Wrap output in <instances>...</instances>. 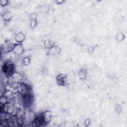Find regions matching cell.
I'll return each mask as SVG.
<instances>
[{
  "instance_id": "obj_1",
  "label": "cell",
  "mask_w": 127,
  "mask_h": 127,
  "mask_svg": "<svg viewBox=\"0 0 127 127\" xmlns=\"http://www.w3.org/2000/svg\"><path fill=\"white\" fill-rule=\"evenodd\" d=\"M0 112H4L6 113L13 116H16L20 110L14 104L8 102L4 105H0Z\"/></svg>"
},
{
  "instance_id": "obj_2",
  "label": "cell",
  "mask_w": 127,
  "mask_h": 127,
  "mask_svg": "<svg viewBox=\"0 0 127 127\" xmlns=\"http://www.w3.org/2000/svg\"><path fill=\"white\" fill-rule=\"evenodd\" d=\"M16 89L17 92H18L21 95H26L29 94V88L28 86L23 82L18 83Z\"/></svg>"
},
{
  "instance_id": "obj_3",
  "label": "cell",
  "mask_w": 127,
  "mask_h": 127,
  "mask_svg": "<svg viewBox=\"0 0 127 127\" xmlns=\"http://www.w3.org/2000/svg\"><path fill=\"white\" fill-rule=\"evenodd\" d=\"M52 114L50 111H46L43 113L40 118H38L41 123H48L51 119Z\"/></svg>"
},
{
  "instance_id": "obj_4",
  "label": "cell",
  "mask_w": 127,
  "mask_h": 127,
  "mask_svg": "<svg viewBox=\"0 0 127 127\" xmlns=\"http://www.w3.org/2000/svg\"><path fill=\"white\" fill-rule=\"evenodd\" d=\"M13 67V64L10 62H8L4 64L2 67V70L3 72L8 76L10 75L14 72Z\"/></svg>"
},
{
  "instance_id": "obj_5",
  "label": "cell",
  "mask_w": 127,
  "mask_h": 127,
  "mask_svg": "<svg viewBox=\"0 0 127 127\" xmlns=\"http://www.w3.org/2000/svg\"><path fill=\"white\" fill-rule=\"evenodd\" d=\"M15 45V44L10 41H6L2 45V50L4 53L13 51Z\"/></svg>"
},
{
  "instance_id": "obj_6",
  "label": "cell",
  "mask_w": 127,
  "mask_h": 127,
  "mask_svg": "<svg viewBox=\"0 0 127 127\" xmlns=\"http://www.w3.org/2000/svg\"><path fill=\"white\" fill-rule=\"evenodd\" d=\"M11 75L12 76V77H13V78L17 83L23 82V81L24 78L20 73L16 71H14L11 74Z\"/></svg>"
},
{
  "instance_id": "obj_7",
  "label": "cell",
  "mask_w": 127,
  "mask_h": 127,
  "mask_svg": "<svg viewBox=\"0 0 127 127\" xmlns=\"http://www.w3.org/2000/svg\"><path fill=\"white\" fill-rule=\"evenodd\" d=\"M13 52L14 54L17 55H21L24 52V48L22 44L20 43H17L15 45Z\"/></svg>"
},
{
  "instance_id": "obj_8",
  "label": "cell",
  "mask_w": 127,
  "mask_h": 127,
  "mask_svg": "<svg viewBox=\"0 0 127 127\" xmlns=\"http://www.w3.org/2000/svg\"><path fill=\"white\" fill-rule=\"evenodd\" d=\"M67 80L66 76L63 74H61L57 77V82L60 85H64L66 83Z\"/></svg>"
},
{
  "instance_id": "obj_9",
  "label": "cell",
  "mask_w": 127,
  "mask_h": 127,
  "mask_svg": "<svg viewBox=\"0 0 127 127\" xmlns=\"http://www.w3.org/2000/svg\"><path fill=\"white\" fill-rule=\"evenodd\" d=\"M60 52V48L57 46L54 45L53 47H52L51 48L49 49V54L50 55H55L59 54Z\"/></svg>"
},
{
  "instance_id": "obj_10",
  "label": "cell",
  "mask_w": 127,
  "mask_h": 127,
  "mask_svg": "<svg viewBox=\"0 0 127 127\" xmlns=\"http://www.w3.org/2000/svg\"><path fill=\"white\" fill-rule=\"evenodd\" d=\"M25 39V35L23 33L20 32L17 33L15 37V40L18 43H21Z\"/></svg>"
},
{
  "instance_id": "obj_11",
  "label": "cell",
  "mask_w": 127,
  "mask_h": 127,
  "mask_svg": "<svg viewBox=\"0 0 127 127\" xmlns=\"http://www.w3.org/2000/svg\"><path fill=\"white\" fill-rule=\"evenodd\" d=\"M2 17L5 21H9L12 17V13L10 11H5L2 14Z\"/></svg>"
},
{
  "instance_id": "obj_12",
  "label": "cell",
  "mask_w": 127,
  "mask_h": 127,
  "mask_svg": "<svg viewBox=\"0 0 127 127\" xmlns=\"http://www.w3.org/2000/svg\"><path fill=\"white\" fill-rule=\"evenodd\" d=\"M44 44L45 47L49 49L51 48L52 47L55 45L54 42L52 40H50V39H47L45 40L44 43Z\"/></svg>"
},
{
  "instance_id": "obj_13",
  "label": "cell",
  "mask_w": 127,
  "mask_h": 127,
  "mask_svg": "<svg viewBox=\"0 0 127 127\" xmlns=\"http://www.w3.org/2000/svg\"><path fill=\"white\" fill-rule=\"evenodd\" d=\"M0 102L1 104L4 105L5 104H6L8 102V99L5 96L1 95L0 96Z\"/></svg>"
},
{
  "instance_id": "obj_14",
  "label": "cell",
  "mask_w": 127,
  "mask_h": 127,
  "mask_svg": "<svg viewBox=\"0 0 127 127\" xmlns=\"http://www.w3.org/2000/svg\"><path fill=\"white\" fill-rule=\"evenodd\" d=\"M0 90V96L3 95L6 90V88L4 85H1Z\"/></svg>"
},
{
  "instance_id": "obj_15",
  "label": "cell",
  "mask_w": 127,
  "mask_h": 127,
  "mask_svg": "<svg viewBox=\"0 0 127 127\" xmlns=\"http://www.w3.org/2000/svg\"><path fill=\"white\" fill-rule=\"evenodd\" d=\"M30 63V59L28 57H25L23 59V64L25 65H28Z\"/></svg>"
},
{
  "instance_id": "obj_16",
  "label": "cell",
  "mask_w": 127,
  "mask_h": 127,
  "mask_svg": "<svg viewBox=\"0 0 127 127\" xmlns=\"http://www.w3.org/2000/svg\"><path fill=\"white\" fill-rule=\"evenodd\" d=\"M8 3V1L6 0H1L0 1V5L1 6H5L7 5Z\"/></svg>"
},
{
  "instance_id": "obj_17",
  "label": "cell",
  "mask_w": 127,
  "mask_h": 127,
  "mask_svg": "<svg viewBox=\"0 0 127 127\" xmlns=\"http://www.w3.org/2000/svg\"><path fill=\"white\" fill-rule=\"evenodd\" d=\"M79 76L80 77H81V76H83V78H84V76H86V73L83 70H82L79 71Z\"/></svg>"
},
{
  "instance_id": "obj_18",
  "label": "cell",
  "mask_w": 127,
  "mask_h": 127,
  "mask_svg": "<svg viewBox=\"0 0 127 127\" xmlns=\"http://www.w3.org/2000/svg\"><path fill=\"white\" fill-rule=\"evenodd\" d=\"M36 24V21L35 20H32V23H31V24H32V26L33 27H34L35 26V24Z\"/></svg>"
},
{
  "instance_id": "obj_19",
  "label": "cell",
  "mask_w": 127,
  "mask_h": 127,
  "mask_svg": "<svg viewBox=\"0 0 127 127\" xmlns=\"http://www.w3.org/2000/svg\"><path fill=\"white\" fill-rule=\"evenodd\" d=\"M56 2L57 3H62L63 2V1L62 0H60V1L59 0H57V1H56Z\"/></svg>"
}]
</instances>
